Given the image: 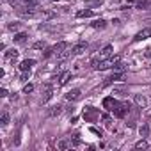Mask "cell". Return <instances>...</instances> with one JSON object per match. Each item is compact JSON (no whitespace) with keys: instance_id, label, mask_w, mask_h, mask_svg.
Here are the masks:
<instances>
[{"instance_id":"cell-31","label":"cell","mask_w":151,"mask_h":151,"mask_svg":"<svg viewBox=\"0 0 151 151\" xmlns=\"http://www.w3.org/2000/svg\"><path fill=\"white\" fill-rule=\"evenodd\" d=\"M0 96L6 98V96H7V91H6V89H2V91H0Z\"/></svg>"},{"instance_id":"cell-3","label":"cell","mask_w":151,"mask_h":151,"mask_svg":"<svg viewBox=\"0 0 151 151\" xmlns=\"http://www.w3.org/2000/svg\"><path fill=\"white\" fill-rule=\"evenodd\" d=\"M147 37H151V27H146V29H142L140 32H137L135 37H133V41H144V39H147Z\"/></svg>"},{"instance_id":"cell-15","label":"cell","mask_w":151,"mask_h":151,"mask_svg":"<svg viewBox=\"0 0 151 151\" xmlns=\"http://www.w3.org/2000/svg\"><path fill=\"white\" fill-rule=\"evenodd\" d=\"M91 27H93V29H105V27H107V22L100 18V20H94V22L91 23Z\"/></svg>"},{"instance_id":"cell-23","label":"cell","mask_w":151,"mask_h":151,"mask_svg":"<svg viewBox=\"0 0 151 151\" xmlns=\"http://www.w3.org/2000/svg\"><path fill=\"white\" fill-rule=\"evenodd\" d=\"M0 123H2V126H6L9 123V114L7 112H2V116H0Z\"/></svg>"},{"instance_id":"cell-9","label":"cell","mask_w":151,"mask_h":151,"mask_svg":"<svg viewBox=\"0 0 151 151\" xmlns=\"http://www.w3.org/2000/svg\"><path fill=\"white\" fill-rule=\"evenodd\" d=\"M36 64V60L34 59H25V60H22V64H20V69L22 71H30V68Z\"/></svg>"},{"instance_id":"cell-22","label":"cell","mask_w":151,"mask_h":151,"mask_svg":"<svg viewBox=\"0 0 151 151\" xmlns=\"http://www.w3.org/2000/svg\"><path fill=\"white\" fill-rule=\"evenodd\" d=\"M25 39H27V34H25V32H20V34L14 36V41H16V43H23Z\"/></svg>"},{"instance_id":"cell-14","label":"cell","mask_w":151,"mask_h":151,"mask_svg":"<svg viewBox=\"0 0 151 151\" xmlns=\"http://www.w3.org/2000/svg\"><path fill=\"white\" fill-rule=\"evenodd\" d=\"M114 103H116V100H114L112 96H109V98H105V100H103V109H107V110H112Z\"/></svg>"},{"instance_id":"cell-6","label":"cell","mask_w":151,"mask_h":151,"mask_svg":"<svg viewBox=\"0 0 151 151\" xmlns=\"http://www.w3.org/2000/svg\"><path fill=\"white\" fill-rule=\"evenodd\" d=\"M128 6H133L137 9H142V7H147L149 6V0H126Z\"/></svg>"},{"instance_id":"cell-27","label":"cell","mask_w":151,"mask_h":151,"mask_svg":"<svg viewBox=\"0 0 151 151\" xmlns=\"http://www.w3.org/2000/svg\"><path fill=\"white\" fill-rule=\"evenodd\" d=\"M147 133H149V128H147L146 124H142V126H140V135H142V137H147Z\"/></svg>"},{"instance_id":"cell-7","label":"cell","mask_w":151,"mask_h":151,"mask_svg":"<svg viewBox=\"0 0 151 151\" xmlns=\"http://www.w3.org/2000/svg\"><path fill=\"white\" fill-rule=\"evenodd\" d=\"M69 78H71V73H69V71H64V73H60L59 77H57V80H59V82H57V86H66Z\"/></svg>"},{"instance_id":"cell-30","label":"cell","mask_w":151,"mask_h":151,"mask_svg":"<svg viewBox=\"0 0 151 151\" xmlns=\"http://www.w3.org/2000/svg\"><path fill=\"white\" fill-rule=\"evenodd\" d=\"M101 119H103V123H107V124L110 123V116H109V114H103V116H101Z\"/></svg>"},{"instance_id":"cell-10","label":"cell","mask_w":151,"mask_h":151,"mask_svg":"<svg viewBox=\"0 0 151 151\" xmlns=\"http://www.w3.org/2000/svg\"><path fill=\"white\" fill-rule=\"evenodd\" d=\"M112 52H114V46H112V45H107V46L101 48V53H100V55H101V59H107V57L112 55Z\"/></svg>"},{"instance_id":"cell-21","label":"cell","mask_w":151,"mask_h":151,"mask_svg":"<svg viewBox=\"0 0 151 151\" xmlns=\"http://www.w3.org/2000/svg\"><path fill=\"white\" fill-rule=\"evenodd\" d=\"M50 98H52V87L46 86V89H45V96H43V103H46Z\"/></svg>"},{"instance_id":"cell-29","label":"cell","mask_w":151,"mask_h":151,"mask_svg":"<svg viewBox=\"0 0 151 151\" xmlns=\"http://www.w3.org/2000/svg\"><path fill=\"white\" fill-rule=\"evenodd\" d=\"M20 27H22L20 23H9V27H7V29H9V30H18Z\"/></svg>"},{"instance_id":"cell-18","label":"cell","mask_w":151,"mask_h":151,"mask_svg":"<svg viewBox=\"0 0 151 151\" xmlns=\"http://www.w3.org/2000/svg\"><path fill=\"white\" fill-rule=\"evenodd\" d=\"M69 53H73V52H69V48H66V50H62V52H60V53H57V55H55V57H57V59H59V60H66V59H68V57H69Z\"/></svg>"},{"instance_id":"cell-4","label":"cell","mask_w":151,"mask_h":151,"mask_svg":"<svg viewBox=\"0 0 151 151\" xmlns=\"http://www.w3.org/2000/svg\"><path fill=\"white\" fill-rule=\"evenodd\" d=\"M80 96H82L80 89H71V91H68V93H66V100H68V101H77Z\"/></svg>"},{"instance_id":"cell-1","label":"cell","mask_w":151,"mask_h":151,"mask_svg":"<svg viewBox=\"0 0 151 151\" xmlns=\"http://www.w3.org/2000/svg\"><path fill=\"white\" fill-rule=\"evenodd\" d=\"M117 62H119V57H109L107 60H98V59H94V60H93V68L98 69V71H103V69L114 68Z\"/></svg>"},{"instance_id":"cell-8","label":"cell","mask_w":151,"mask_h":151,"mask_svg":"<svg viewBox=\"0 0 151 151\" xmlns=\"http://www.w3.org/2000/svg\"><path fill=\"white\" fill-rule=\"evenodd\" d=\"M87 50V43H77L73 48H71V52L75 53V55H80V53H84Z\"/></svg>"},{"instance_id":"cell-20","label":"cell","mask_w":151,"mask_h":151,"mask_svg":"<svg viewBox=\"0 0 151 151\" xmlns=\"http://www.w3.org/2000/svg\"><path fill=\"white\" fill-rule=\"evenodd\" d=\"M77 16L78 18H89V16H93V11L91 9H82V11L77 13Z\"/></svg>"},{"instance_id":"cell-11","label":"cell","mask_w":151,"mask_h":151,"mask_svg":"<svg viewBox=\"0 0 151 151\" xmlns=\"http://www.w3.org/2000/svg\"><path fill=\"white\" fill-rule=\"evenodd\" d=\"M135 103H137L139 109H146L147 107V100L144 96H140V94H135Z\"/></svg>"},{"instance_id":"cell-19","label":"cell","mask_w":151,"mask_h":151,"mask_svg":"<svg viewBox=\"0 0 151 151\" xmlns=\"http://www.w3.org/2000/svg\"><path fill=\"white\" fill-rule=\"evenodd\" d=\"M135 149H147L149 147V144L146 142V139L142 137V140H139V142H135V146H133Z\"/></svg>"},{"instance_id":"cell-12","label":"cell","mask_w":151,"mask_h":151,"mask_svg":"<svg viewBox=\"0 0 151 151\" xmlns=\"http://www.w3.org/2000/svg\"><path fill=\"white\" fill-rule=\"evenodd\" d=\"M96 114H98V112H96L93 107H87V109L84 110V117H86V119H89V121H93V119L96 117Z\"/></svg>"},{"instance_id":"cell-28","label":"cell","mask_w":151,"mask_h":151,"mask_svg":"<svg viewBox=\"0 0 151 151\" xmlns=\"http://www.w3.org/2000/svg\"><path fill=\"white\" fill-rule=\"evenodd\" d=\"M32 91H34V86H32V84H27V86L23 87V93H25V94H29V93H32Z\"/></svg>"},{"instance_id":"cell-26","label":"cell","mask_w":151,"mask_h":151,"mask_svg":"<svg viewBox=\"0 0 151 151\" xmlns=\"http://www.w3.org/2000/svg\"><path fill=\"white\" fill-rule=\"evenodd\" d=\"M55 16V13H52V11H43L41 13V18H53Z\"/></svg>"},{"instance_id":"cell-5","label":"cell","mask_w":151,"mask_h":151,"mask_svg":"<svg viewBox=\"0 0 151 151\" xmlns=\"http://www.w3.org/2000/svg\"><path fill=\"white\" fill-rule=\"evenodd\" d=\"M57 147H59L60 151H64V149H69V147H75V144H73V139H62V140H59V142H57Z\"/></svg>"},{"instance_id":"cell-17","label":"cell","mask_w":151,"mask_h":151,"mask_svg":"<svg viewBox=\"0 0 151 151\" xmlns=\"http://www.w3.org/2000/svg\"><path fill=\"white\" fill-rule=\"evenodd\" d=\"M48 114H50L52 117L60 116V114H62V107H60V105H55V107H52V109H50V112H48Z\"/></svg>"},{"instance_id":"cell-16","label":"cell","mask_w":151,"mask_h":151,"mask_svg":"<svg viewBox=\"0 0 151 151\" xmlns=\"http://www.w3.org/2000/svg\"><path fill=\"white\" fill-rule=\"evenodd\" d=\"M121 77H123V75H121V73H114V75H112V77H109V78H107V82H105V86H110V84H114V82H117V80H119Z\"/></svg>"},{"instance_id":"cell-25","label":"cell","mask_w":151,"mask_h":151,"mask_svg":"<svg viewBox=\"0 0 151 151\" xmlns=\"http://www.w3.org/2000/svg\"><path fill=\"white\" fill-rule=\"evenodd\" d=\"M23 4H25V6H29V7H34V6H37V4H39V0H23Z\"/></svg>"},{"instance_id":"cell-24","label":"cell","mask_w":151,"mask_h":151,"mask_svg":"<svg viewBox=\"0 0 151 151\" xmlns=\"http://www.w3.org/2000/svg\"><path fill=\"white\" fill-rule=\"evenodd\" d=\"M32 48H34V50H46V43H45V41H37Z\"/></svg>"},{"instance_id":"cell-13","label":"cell","mask_w":151,"mask_h":151,"mask_svg":"<svg viewBox=\"0 0 151 151\" xmlns=\"http://www.w3.org/2000/svg\"><path fill=\"white\" fill-rule=\"evenodd\" d=\"M18 55H20L18 50H14V48H13V50H7V52H6V60H16Z\"/></svg>"},{"instance_id":"cell-2","label":"cell","mask_w":151,"mask_h":151,"mask_svg":"<svg viewBox=\"0 0 151 151\" xmlns=\"http://www.w3.org/2000/svg\"><path fill=\"white\" fill-rule=\"evenodd\" d=\"M128 110H130V103L128 101H116L114 107H112V112H114L116 117H124Z\"/></svg>"}]
</instances>
